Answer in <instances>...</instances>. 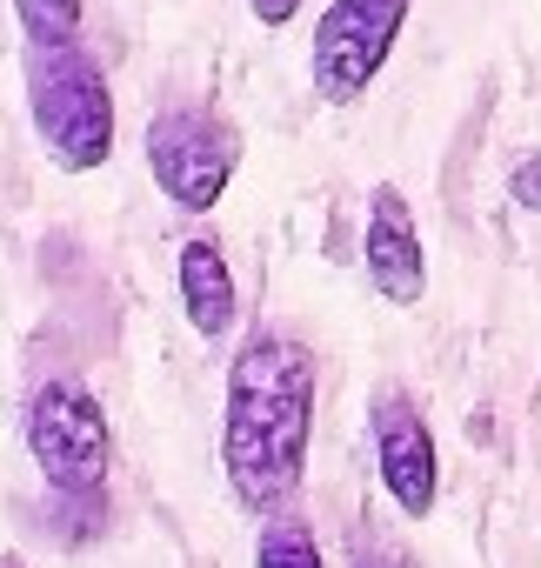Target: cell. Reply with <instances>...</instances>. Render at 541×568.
I'll list each match as a JSON object with an SVG mask.
<instances>
[{"instance_id": "6da1fadb", "label": "cell", "mask_w": 541, "mask_h": 568, "mask_svg": "<svg viewBox=\"0 0 541 568\" xmlns=\"http://www.w3.org/2000/svg\"><path fill=\"white\" fill-rule=\"evenodd\" d=\"M315 422V355L295 335H254L227 368L221 402V475L247 515L295 501Z\"/></svg>"}, {"instance_id": "7a4b0ae2", "label": "cell", "mask_w": 541, "mask_h": 568, "mask_svg": "<svg viewBox=\"0 0 541 568\" xmlns=\"http://www.w3.org/2000/svg\"><path fill=\"white\" fill-rule=\"evenodd\" d=\"M28 114L68 174H94L114 154V88L81 41H28Z\"/></svg>"}, {"instance_id": "3957f363", "label": "cell", "mask_w": 541, "mask_h": 568, "mask_svg": "<svg viewBox=\"0 0 541 568\" xmlns=\"http://www.w3.org/2000/svg\"><path fill=\"white\" fill-rule=\"evenodd\" d=\"M28 455L61 501L108 508V475H114V435L81 375H41L28 395Z\"/></svg>"}, {"instance_id": "277c9868", "label": "cell", "mask_w": 541, "mask_h": 568, "mask_svg": "<svg viewBox=\"0 0 541 568\" xmlns=\"http://www.w3.org/2000/svg\"><path fill=\"white\" fill-rule=\"evenodd\" d=\"M147 168L174 207L214 214L234 168H241V134L214 108H161L147 121Z\"/></svg>"}, {"instance_id": "5b68a950", "label": "cell", "mask_w": 541, "mask_h": 568, "mask_svg": "<svg viewBox=\"0 0 541 568\" xmlns=\"http://www.w3.org/2000/svg\"><path fill=\"white\" fill-rule=\"evenodd\" d=\"M415 0H328L321 21H315V48H308V74L315 94L328 108H348L375 88V74L388 68L401 21H408Z\"/></svg>"}, {"instance_id": "8992f818", "label": "cell", "mask_w": 541, "mask_h": 568, "mask_svg": "<svg viewBox=\"0 0 541 568\" xmlns=\"http://www.w3.org/2000/svg\"><path fill=\"white\" fill-rule=\"evenodd\" d=\"M375 468H381L388 501L408 521L435 515V501H441V448H435V428L421 422V408L401 388L375 395Z\"/></svg>"}, {"instance_id": "52a82bcc", "label": "cell", "mask_w": 541, "mask_h": 568, "mask_svg": "<svg viewBox=\"0 0 541 568\" xmlns=\"http://www.w3.org/2000/svg\"><path fill=\"white\" fill-rule=\"evenodd\" d=\"M361 267L375 281V295L395 308H415L428 295V254H421V227L401 187H375L368 194V227H361Z\"/></svg>"}, {"instance_id": "ba28073f", "label": "cell", "mask_w": 541, "mask_h": 568, "mask_svg": "<svg viewBox=\"0 0 541 568\" xmlns=\"http://www.w3.org/2000/svg\"><path fill=\"white\" fill-rule=\"evenodd\" d=\"M174 288H181V308H187L194 335L221 342L234 328V267H227V254L207 234L181 241V254H174Z\"/></svg>"}, {"instance_id": "9c48e42d", "label": "cell", "mask_w": 541, "mask_h": 568, "mask_svg": "<svg viewBox=\"0 0 541 568\" xmlns=\"http://www.w3.org/2000/svg\"><path fill=\"white\" fill-rule=\"evenodd\" d=\"M254 568H328L321 561V541H315V528L302 521V515H267V528H261V548H254Z\"/></svg>"}, {"instance_id": "30bf717a", "label": "cell", "mask_w": 541, "mask_h": 568, "mask_svg": "<svg viewBox=\"0 0 541 568\" xmlns=\"http://www.w3.org/2000/svg\"><path fill=\"white\" fill-rule=\"evenodd\" d=\"M88 0H14V21L28 41H81Z\"/></svg>"}, {"instance_id": "8fae6325", "label": "cell", "mask_w": 541, "mask_h": 568, "mask_svg": "<svg viewBox=\"0 0 541 568\" xmlns=\"http://www.w3.org/2000/svg\"><path fill=\"white\" fill-rule=\"evenodd\" d=\"M508 201L528 207V214H541V154H514V168H508Z\"/></svg>"}, {"instance_id": "7c38bea8", "label": "cell", "mask_w": 541, "mask_h": 568, "mask_svg": "<svg viewBox=\"0 0 541 568\" xmlns=\"http://www.w3.org/2000/svg\"><path fill=\"white\" fill-rule=\"evenodd\" d=\"M247 8H254L261 28H288V21L302 14V0H247Z\"/></svg>"}, {"instance_id": "4fadbf2b", "label": "cell", "mask_w": 541, "mask_h": 568, "mask_svg": "<svg viewBox=\"0 0 541 568\" xmlns=\"http://www.w3.org/2000/svg\"><path fill=\"white\" fill-rule=\"evenodd\" d=\"M355 568H415V561H408L401 548H361V555H355Z\"/></svg>"}]
</instances>
